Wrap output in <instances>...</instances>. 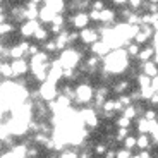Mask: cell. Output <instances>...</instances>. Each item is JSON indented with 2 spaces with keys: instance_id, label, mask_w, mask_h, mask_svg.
Wrapping results in <instances>:
<instances>
[{
  "instance_id": "cell-1",
  "label": "cell",
  "mask_w": 158,
  "mask_h": 158,
  "mask_svg": "<svg viewBox=\"0 0 158 158\" xmlns=\"http://www.w3.org/2000/svg\"><path fill=\"white\" fill-rule=\"evenodd\" d=\"M131 67L129 64V55L124 48H118V50H112L105 59H103V72L114 76V74H122L127 69Z\"/></svg>"
},
{
  "instance_id": "cell-2",
  "label": "cell",
  "mask_w": 158,
  "mask_h": 158,
  "mask_svg": "<svg viewBox=\"0 0 158 158\" xmlns=\"http://www.w3.org/2000/svg\"><path fill=\"white\" fill-rule=\"evenodd\" d=\"M81 60H83V52L79 50V48H65L59 57V62H60L64 71H67V69H77Z\"/></svg>"
},
{
  "instance_id": "cell-3",
  "label": "cell",
  "mask_w": 158,
  "mask_h": 158,
  "mask_svg": "<svg viewBox=\"0 0 158 158\" xmlns=\"http://www.w3.org/2000/svg\"><path fill=\"white\" fill-rule=\"evenodd\" d=\"M95 98V89L91 88L89 83H79L76 86V100L77 105H88Z\"/></svg>"
},
{
  "instance_id": "cell-4",
  "label": "cell",
  "mask_w": 158,
  "mask_h": 158,
  "mask_svg": "<svg viewBox=\"0 0 158 158\" xmlns=\"http://www.w3.org/2000/svg\"><path fill=\"white\" fill-rule=\"evenodd\" d=\"M40 95H41V102H55L57 98H59L60 95V89L57 88V84L50 83V81H47V83L40 84Z\"/></svg>"
},
{
  "instance_id": "cell-5",
  "label": "cell",
  "mask_w": 158,
  "mask_h": 158,
  "mask_svg": "<svg viewBox=\"0 0 158 158\" xmlns=\"http://www.w3.org/2000/svg\"><path fill=\"white\" fill-rule=\"evenodd\" d=\"M79 115H81V120H83L84 127H96L100 124V118H98V112L91 107H86V108H81L79 110Z\"/></svg>"
},
{
  "instance_id": "cell-6",
  "label": "cell",
  "mask_w": 158,
  "mask_h": 158,
  "mask_svg": "<svg viewBox=\"0 0 158 158\" xmlns=\"http://www.w3.org/2000/svg\"><path fill=\"white\" fill-rule=\"evenodd\" d=\"M79 40L83 41L84 45H95L96 41H100V33L96 28H86L83 31H79Z\"/></svg>"
},
{
  "instance_id": "cell-7",
  "label": "cell",
  "mask_w": 158,
  "mask_h": 158,
  "mask_svg": "<svg viewBox=\"0 0 158 158\" xmlns=\"http://www.w3.org/2000/svg\"><path fill=\"white\" fill-rule=\"evenodd\" d=\"M12 65V72H14V77L21 79V77H26L29 71V62L26 59H19V60H12L10 62Z\"/></svg>"
},
{
  "instance_id": "cell-8",
  "label": "cell",
  "mask_w": 158,
  "mask_h": 158,
  "mask_svg": "<svg viewBox=\"0 0 158 158\" xmlns=\"http://www.w3.org/2000/svg\"><path fill=\"white\" fill-rule=\"evenodd\" d=\"M69 21H71L72 26H74L76 29H79V31L89 28V26H88V24H89V16H88V12H77V14H72V16L69 17Z\"/></svg>"
},
{
  "instance_id": "cell-9",
  "label": "cell",
  "mask_w": 158,
  "mask_h": 158,
  "mask_svg": "<svg viewBox=\"0 0 158 158\" xmlns=\"http://www.w3.org/2000/svg\"><path fill=\"white\" fill-rule=\"evenodd\" d=\"M40 26H41L40 21H26L19 26V35L23 38H31V36H35V33L38 31Z\"/></svg>"
},
{
  "instance_id": "cell-10",
  "label": "cell",
  "mask_w": 158,
  "mask_h": 158,
  "mask_svg": "<svg viewBox=\"0 0 158 158\" xmlns=\"http://www.w3.org/2000/svg\"><path fill=\"white\" fill-rule=\"evenodd\" d=\"M91 52H93V55L98 57V59H105V57H107L108 53L112 52V48L108 47L105 41H102V40H100V41H96L95 45H91Z\"/></svg>"
},
{
  "instance_id": "cell-11",
  "label": "cell",
  "mask_w": 158,
  "mask_h": 158,
  "mask_svg": "<svg viewBox=\"0 0 158 158\" xmlns=\"http://www.w3.org/2000/svg\"><path fill=\"white\" fill-rule=\"evenodd\" d=\"M41 4L50 7L55 14H60V16H64V12L67 10V2H64V0H43Z\"/></svg>"
},
{
  "instance_id": "cell-12",
  "label": "cell",
  "mask_w": 158,
  "mask_h": 158,
  "mask_svg": "<svg viewBox=\"0 0 158 158\" xmlns=\"http://www.w3.org/2000/svg\"><path fill=\"white\" fill-rule=\"evenodd\" d=\"M115 17H117L115 9L105 7L102 12H100V23H102L103 26H112V24H114V21H115Z\"/></svg>"
},
{
  "instance_id": "cell-13",
  "label": "cell",
  "mask_w": 158,
  "mask_h": 158,
  "mask_svg": "<svg viewBox=\"0 0 158 158\" xmlns=\"http://www.w3.org/2000/svg\"><path fill=\"white\" fill-rule=\"evenodd\" d=\"M65 17L60 16V14H57L55 19L52 21V26H50V33H53V35H60V33L65 31Z\"/></svg>"
},
{
  "instance_id": "cell-14",
  "label": "cell",
  "mask_w": 158,
  "mask_h": 158,
  "mask_svg": "<svg viewBox=\"0 0 158 158\" xmlns=\"http://www.w3.org/2000/svg\"><path fill=\"white\" fill-rule=\"evenodd\" d=\"M55 16H57V14L52 10L50 7H47V5L41 4V9H40V17H38L40 23H41V24H43V23H45V24H47V23H52V21L55 19Z\"/></svg>"
},
{
  "instance_id": "cell-15",
  "label": "cell",
  "mask_w": 158,
  "mask_h": 158,
  "mask_svg": "<svg viewBox=\"0 0 158 158\" xmlns=\"http://www.w3.org/2000/svg\"><path fill=\"white\" fill-rule=\"evenodd\" d=\"M139 69H143V74H146L148 77H151V79L158 76V65L153 62V60L141 64V65H139Z\"/></svg>"
},
{
  "instance_id": "cell-16",
  "label": "cell",
  "mask_w": 158,
  "mask_h": 158,
  "mask_svg": "<svg viewBox=\"0 0 158 158\" xmlns=\"http://www.w3.org/2000/svg\"><path fill=\"white\" fill-rule=\"evenodd\" d=\"M10 151L16 155L17 158H28V146H26L24 143H16V144L10 148Z\"/></svg>"
},
{
  "instance_id": "cell-17",
  "label": "cell",
  "mask_w": 158,
  "mask_h": 158,
  "mask_svg": "<svg viewBox=\"0 0 158 158\" xmlns=\"http://www.w3.org/2000/svg\"><path fill=\"white\" fill-rule=\"evenodd\" d=\"M153 57H155V48L153 47H146V48H143V50L139 52L138 59H139L141 64H144V62H150Z\"/></svg>"
},
{
  "instance_id": "cell-18",
  "label": "cell",
  "mask_w": 158,
  "mask_h": 158,
  "mask_svg": "<svg viewBox=\"0 0 158 158\" xmlns=\"http://www.w3.org/2000/svg\"><path fill=\"white\" fill-rule=\"evenodd\" d=\"M17 31V26L12 21H9V23H4L0 24V38L2 36H9V35H14V33Z\"/></svg>"
},
{
  "instance_id": "cell-19",
  "label": "cell",
  "mask_w": 158,
  "mask_h": 158,
  "mask_svg": "<svg viewBox=\"0 0 158 158\" xmlns=\"http://www.w3.org/2000/svg\"><path fill=\"white\" fill-rule=\"evenodd\" d=\"M33 38L36 40V41H40V43H47L48 40H50V31H48L45 26H40L38 31L35 33V36Z\"/></svg>"
},
{
  "instance_id": "cell-20",
  "label": "cell",
  "mask_w": 158,
  "mask_h": 158,
  "mask_svg": "<svg viewBox=\"0 0 158 158\" xmlns=\"http://www.w3.org/2000/svg\"><path fill=\"white\" fill-rule=\"evenodd\" d=\"M131 88V81L129 79H120L118 83L114 84V91L115 93H118V96L120 95H126V91Z\"/></svg>"
},
{
  "instance_id": "cell-21",
  "label": "cell",
  "mask_w": 158,
  "mask_h": 158,
  "mask_svg": "<svg viewBox=\"0 0 158 158\" xmlns=\"http://www.w3.org/2000/svg\"><path fill=\"white\" fill-rule=\"evenodd\" d=\"M55 43H57V48L59 50H65V47L69 45V31H64V33H60V35H57V38H55Z\"/></svg>"
},
{
  "instance_id": "cell-22",
  "label": "cell",
  "mask_w": 158,
  "mask_h": 158,
  "mask_svg": "<svg viewBox=\"0 0 158 158\" xmlns=\"http://www.w3.org/2000/svg\"><path fill=\"white\" fill-rule=\"evenodd\" d=\"M0 76H2V79H5V81H9V79L14 77L10 62H2V65H0Z\"/></svg>"
},
{
  "instance_id": "cell-23",
  "label": "cell",
  "mask_w": 158,
  "mask_h": 158,
  "mask_svg": "<svg viewBox=\"0 0 158 158\" xmlns=\"http://www.w3.org/2000/svg\"><path fill=\"white\" fill-rule=\"evenodd\" d=\"M138 148L139 150H150L151 148V138L148 134H139L138 136Z\"/></svg>"
},
{
  "instance_id": "cell-24",
  "label": "cell",
  "mask_w": 158,
  "mask_h": 158,
  "mask_svg": "<svg viewBox=\"0 0 158 158\" xmlns=\"http://www.w3.org/2000/svg\"><path fill=\"white\" fill-rule=\"evenodd\" d=\"M138 131H139V134H150L151 132V122L146 120L144 117H141L138 120Z\"/></svg>"
},
{
  "instance_id": "cell-25",
  "label": "cell",
  "mask_w": 158,
  "mask_h": 158,
  "mask_svg": "<svg viewBox=\"0 0 158 158\" xmlns=\"http://www.w3.org/2000/svg\"><path fill=\"white\" fill-rule=\"evenodd\" d=\"M59 89H60V95L67 96L69 100H76V88L72 86V84H64Z\"/></svg>"
},
{
  "instance_id": "cell-26",
  "label": "cell",
  "mask_w": 158,
  "mask_h": 158,
  "mask_svg": "<svg viewBox=\"0 0 158 158\" xmlns=\"http://www.w3.org/2000/svg\"><path fill=\"white\" fill-rule=\"evenodd\" d=\"M122 115L126 118H129V120H134L136 117H138V107H136V105H131V107H126L122 110Z\"/></svg>"
},
{
  "instance_id": "cell-27",
  "label": "cell",
  "mask_w": 158,
  "mask_h": 158,
  "mask_svg": "<svg viewBox=\"0 0 158 158\" xmlns=\"http://www.w3.org/2000/svg\"><path fill=\"white\" fill-rule=\"evenodd\" d=\"M124 148L126 150H134V148H138V138H134V136H127L126 139H124Z\"/></svg>"
},
{
  "instance_id": "cell-28",
  "label": "cell",
  "mask_w": 158,
  "mask_h": 158,
  "mask_svg": "<svg viewBox=\"0 0 158 158\" xmlns=\"http://www.w3.org/2000/svg\"><path fill=\"white\" fill-rule=\"evenodd\" d=\"M136 81H138V84H139V88H141V89H143V88H150L151 86V77H148V76L143 74V72L138 76V77H136Z\"/></svg>"
},
{
  "instance_id": "cell-29",
  "label": "cell",
  "mask_w": 158,
  "mask_h": 158,
  "mask_svg": "<svg viewBox=\"0 0 158 158\" xmlns=\"http://www.w3.org/2000/svg\"><path fill=\"white\" fill-rule=\"evenodd\" d=\"M59 48H57V43H55V40H48L47 43H43V52L45 53H53V52H57Z\"/></svg>"
},
{
  "instance_id": "cell-30",
  "label": "cell",
  "mask_w": 158,
  "mask_h": 158,
  "mask_svg": "<svg viewBox=\"0 0 158 158\" xmlns=\"http://www.w3.org/2000/svg\"><path fill=\"white\" fill-rule=\"evenodd\" d=\"M126 52H127V55L129 57H138L139 55V45L138 43H129L127 45V48H126Z\"/></svg>"
},
{
  "instance_id": "cell-31",
  "label": "cell",
  "mask_w": 158,
  "mask_h": 158,
  "mask_svg": "<svg viewBox=\"0 0 158 158\" xmlns=\"http://www.w3.org/2000/svg\"><path fill=\"white\" fill-rule=\"evenodd\" d=\"M59 158H79V151L72 150V148H65V150L59 155Z\"/></svg>"
},
{
  "instance_id": "cell-32",
  "label": "cell",
  "mask_w": 158,
  "mask_h": 158,
  "mask_svg": "<svg viewBox=\"0 0 158 158\" xmlns=\"http://www.w3.org/2000/svg\"><path fill=\"white\" fill-rule=\"evenodd\" d=\"M143 117L146 118V120H150V122H153V120H158V112L153 110V108H148Z\"/></svg>"
},
{
  "instance_id": "cell-33",
  "label": "cell",
  "mask_w": 158,
  "mask_h": 158,
  "mask_svg": "<svg viewBox=\"0 0 158 158\" xmlns=\"http://www.w3.org/2000/svg\"><path fill=\"white\" fill-rule=\"evenodd\" d=\"M117 126H118V129H129V127H131V120H129V118H126L124 115H120V117L117 118Z\"/></svg>"
},
{
  "instance_id": "cell-34",
  "label": "cell",
  "mask_w": 158,
  "mask_h": 158,
  "mask_svg": "<svg viewBox=\"0 0 158 158\" xmlns=\"http://www.w3.org/2000/svg\"><path fill=\"white\" fill-rule=\"evenodd\" d=\"M38 156H40V146L29 144L28 146V158H38Z\"/></svg>"
},
{
  "instance_id": "cell-35",
  "label": "cell",
  "mask_w": 158,
  "mask_h": 158,
  "mask_svg": "<svg viewBox=\"0 0 158 158\" xmlns=\"http://www.w3.org/2000/svg\"><path fill=\"white\" fill-rule=\"evenodd\" d=\"M151 141L153 143H158V120H153L151 122Z\"/></svg>"
},
{
  "instance_id": "cell-36",
  "label": "cell",
  "mask_w": 158,
  "mask_h": 158,
  "mask_svg": "<svg viewBox=\"0 0 158 158\" xmlns=\"http://www.w3.org/2000/svg\"><path fill=\"white\" fill-rule=\"evenodd\" d=\"M155 95V91H153V88H143L141 89V100H148V102H150L151 100V96Z\"/></svg>"
},
{
  "instance_id": "cell-37",
  "label": "cell",
  "mask_w": 158,
  "mask_h": 158,
  "mask_svg": "<svg viewBox=\"0 0 158 158\" xmlns=\"http://www.w3.org/2000/svg\"><path fill=\"white\" fill-rule=\"evenodd\" d=\"M108 150H110V148H108L105 143H96V144H95V153L96 155H105Z\"/></svg>"
},
{
  "instance_id": "cell-38",
  "label": "cell",
  "mask_w": 158,
  "mask_h": 158,
  "mask_svg": "<svg viewBox=\"0 0 158 158\" xmlns=\"http://www.w3.org/2000/svg\"><path fill=\"white\" fill-rule=\"evenodd\" d=\"M129 136V129H117V136H115V141H124V139Z\"/></svg>"
},
{
  "instance_id": "cell-39",
  "label": "cell",
  "mask_w": 158,
  "mask_h": 158,
  "mask_svg": "<svg viewBox=\"0 0 158 158\" xmlns=\"http://www.w3.org/2000/svg\"><path fill=\"white\" fill-rule=\"evenodd\" d=\"M38 53H40V45H36V43H31V45H29V50H28V57L31 59V57L38 55Z\"/></svg>"
},
{
  "instance_id": "cell-40",
  "label": "cell",
  "mask_w": 158,
  "mask_h": 158,
  "mask_svg": "<svg viewBox=\"0 0 158 158\" xmlns=\"http://www.w3.org/2000/svg\"><path fill=\"white\" fill-rule=\"evenodd\" d=\"M103 9H105V4H103L102 0H96V2H93V4H91V10H98V12H102Z\"/></svg>"
},
{
  "instance_id": "cell-41",
  "label": "cell",
  "mask_w": 158,
  "mask_h": 158,
  "mask_svg": "<svg viewBox=\"0 0 158 158\" xmlns=\"http://www.w3.org/2000/svg\"><path fill=\"white\" fill-rule=\"evenodd\" d=\"M132 155H131L129 150H126V148H122V150H118L117 155H115V158H131Z\"/></svg>"
},
{
  "instance_id": "cell-42",
  "label": "cell",
  "mask_w": 158,
  "mask_h": 158,
  "mask_svg": "<svg viewBox=\"0 0 158 158\" xmlns=\"http://www.w3.org/2000/svg\"><path fill=\"white\" fill-rule=\"evenodd\" d=\"M79 40V31H69V45H74Z\"/></svg>"
},
{
  "instance_id": "cell-43",
  "label": "cell",
  "mask_w": 158,
  "mask_h": 158,
  "mask_svg": "<svg viewBox=\"0 0 158 158\" xmlns=\"http://www.w3.org/2000/svg\"><path fill=\"white\" fill-rule=\"evenodd\" d=\"M151 88H153L155 93H158V76H156V77L151 79Z\"/></svg>"
},
{
  "instance_id": "cell-44",
  "label": "cell",
  "mask_w": 158,
  "mask_h": 158,
  "mask_svg": "<svg viewBox=\"0 0 158 158\" xmlns=\"http://www.w3.org/2000/svg\"><path fill=\"white\" fill-rule=\"evenodd\" d=\"M0 158H17V156H16L14 153H12L10 150H9V151H5V153H2V155H0Z\"/></svg>"
},
{
  "instance_id": "cell-45",
  "label": "cell",
  "mask_w": 158,
  "mask_h": 158,
  "mask_svg": "<svg viewBox=\"0 0 158 158\" xmlns=\"http://www.w3.org/2000/svg\"><path fill=\"white\" fill-rule=\"evenodd\" d=\"M139 156L141 158H151V153H150V150H143V151H139Z\"/></svg>"
},
{
  "instance_id": "cell-46",
  "label": "cell",
  "mask_w": 158,
  "mask_h": 158,
  "mask_svg": "<svg viewBox=\"0 0 158 158\" xmlns=\"http://www.w3.org/2000/svg\"><path fill=\"white\" fill-rule=\"evenodd\" d=\"M79 158H91V153L88 150H83L81 153H79Z\"/></svg>"
},
{
  "instance_id": "cell-47",
  "label": "cell",
  "mask_w": 158,
  "mask_h": 158,
  "mask_svg": "<svg viewBox=\"0 0 158 158\" xmlns=\"http://www.w3.org/2000/svg\"><path fill=\"white\" fill-rule=\"evenodd\" d=\"M115 155H117V151H114V150L110 148V150L105 153V158H115Z\"/></svg>"
},
{
  "instance_id": "cell-48",
  "label": "cell",
  "mask_w": 158,
  "mask_h": 158,
  "mask_svg": "<svg viewBox=\"0 0 158 158\" xmlns=\"http://www.w3.org/2000/svg\"><path fill=\"white\" fill-rule=\"evenodd\" d=\"M150 103H151V105H158V93H155V95L151 96Z\"/></svg>"
},
{
  "instance_id": "cell-49",
  "label": "cell",
  "mask_w": 158,
  "mask_h": 158,
  "mask_svg": "<svg viewBox=\"0 0 158 158\" xmlns=\"http://www.w3.org/2000/svg\"><path fill=\"white\" fill-rule=\"evenodd\" d=\"M151 40H153V48H158V33H155Z\"/></svg>"
},
{
  "instance_id": "cell-50",
  "label": "cell",
  "mask_w": 158,
  "mask_h": 158,
  "mask_svg": "<svg viewBox=\"0 0 158 158\" xmlns=\"http://www.w3.org/2000/svg\"><path fill=\"white\" fill-rule=\"evenodd\" d=\"M153 62L158 65V48H155V57H153Z\"/></svg>"
},
{
  "instance_id": "cell-51",
  "label": "cell",
  "mask_w": 158,
  "mask_h": 158,
  "mask_svg": "<svg viewBox=\"0 0 158 158\" xmlns=\"http://www.w3.org/2000/svg\"><path fill=\"white\" fill-rule=\"evenodd\" d=\"M2 148H4V143L0 141V155H2Z\"/></svg>"
},
{
  "instance_id": "cell-52",
  "label": "cell",
  "mask_w": 158,
  "mask_h": 158,
  "mask_svg": "<svg viewBox=\"0 0 158 158\" xmlns=\"http://www.w3.org/2000/svg\"><path fill=\"white\" fill-rule=\"evenodd\" d=\"M131 158H141V156H139V155H132Z\"/></svg>"
}]
</instances>
